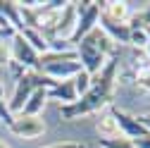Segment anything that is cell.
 Masks as SVG:
<instances>
[{
	"label": "cell",
	"instance_id": "cell-21",
	"mask_svg": "<svg viewBox=\"0 0 150 148\" xmlns=\"http://www.w3.org/2000/svg\"><path fill=\"white\" fill-rule=\"evenodd\" d=\"M0 120H3L7 127L14 122V115L10 112V107H7V100H5V96H0Z\"/></svg>",
	"mask_w": 150,
	"mask_h": 148
},
{
	"label": "cell",
	"instance_id": "cell-17",
	"mask_svg": "<svg viewBox=\"0 0 150 148\" xmlns=\"http://www.w3.org/2000/svg\"><path fill=\"white\" fill-rule=\"evenodd\" d=\"M22 36H24V41L38 53V55H43V53H48V41H45V36L38 31V29H22L19 31Z\"/></svg>",
	"mask_w": 150,
	"mask_h": 148
},
{
	"label": "cell",
	"instance_id": "cell-1",
	"mask_svg": "<svg viewBox=\"0 0 150 148\" xmlns=\"http://www.w3.org/2000/svg\"><path fill=\"white\" fill-rule=\"evenodd\" d=\"M115 81H117V55L110 58L107 65L103 67V72L93 77L91 91L86 96H81L71 105H60V117L71 122V120H79L83 115L100 112V110L110 107L112 105V93H115Z\"/></svg>",
	"mask_w": 150,
	"mask_h": 148
},
{
	"label": "cell",
	"instance_id": "cell-6",
	"mask_svg": "<svg viewBox=\"0 0 150 148\" xmlns=\"http://www.w3.org/2000/svg\"><path fill=\"white\" fill-rule=\"evenodd\" d=\"M33 88H36V72H26V74H22V77L17 79L14 91H12V98L7 100V107H10V112L14 117L22 112V107L26 105L29 96L33 93Z\"/></svg>",
	"mask_w": 150,
	"mask_h": 148
},
{
	"label": "cell",
	"instance_id": "cell-8",
	"mask_svg": "<svg viewBox=\"0 0 150 148\" xmlns=\"http://www.w3.org/2000/svg\"><path fill=\"white\" fill-rule=\"evenodd\" d=\"M10 129H12V134H17L19 139H26V141L38 139V136L45 134L43 120L41 117H26V115H17L14 122L10 124Z\"/></svg>",
	"mask_w": 150,
	"mask_h": 148
},
{
	"label": "cell",
	"instance_id": "cell-26",
	"mask_svg": "<svg viewBox=\"0 0 150 148\" xmlns=\"http://www.w3.org/2000/svg\"><path fill=\"white\" fill-rule=\"evenodd\" d=\"M138 120H141V122H143V124L148 127V132H150V115H141Z\"/></svg>",
	"mask_w": 150,
	"mask_h": 148
},
{
	"label": "cell",
	"instance_id": "cell-28",
	"mask_svg": "<svg viewBox=\"0 0 150 148\" xmlns=\"http://www.w3.org/2000/svg\"><path fill=\"white\" fill-rule=\"evenodd\" d=\"M3 93H5V81L0 79V96H3Z\"/></svg>",
	"mask_w": 150,
	"mask_h": 148
},
{
	"label": "cell",
	"instance_id": "cell-24",
	"mask_svg": "<svg viewBox=\"0 0 150 148\" xmlns=\"http://www.w3.org/2000/svg\"><path fill=\"white\" fill-rule=\"evenodd\" d=\"M43 148H86V146L74 143V141H60V143H50V146H43Z\"/></svg>",
	"mask_w": 150,
	"mask_h": 148
},
{
	"label": "cell",
	"instance_id": "cell-27",
	"mask_svg": "<svg viewBox=\"0 0 150 148\" xmlns=\"http://www.w3.org/2000/svg\"><path fill=\"white\" fill-rule=\"evenodd\" d=\"M145 55H148V60H150V26H148V46H145Z\"/></svg>",
	"mask_w": 150,
	"mask_h": 148
},
{
	"label": "cell",
	"instance_id": "cell-9",
	"mask_svg": "<svg viewBox=\"0 0 150 148\" xmlns=\"http://www.w3.org/2000/svg\"><path fill=\"white\" fill-rule=\"evenodd\" d=\"M76 19H79V14H76L74 3H67V5L62 7V12H60V22H57V29H55L52 38L69 41L71 33H74V29H76ZM52 38H50V41H52Z\"/></svg>",
	"mask_w": 150,
	"mask_h": 148
},
{
	"label": "cell",
	"instance_id": "cell-10",
	"mask_svg": "<svg viewBox=\"0 0 150 148\" xmlns=\"http://www.w3.org/2000/svg\"><path fill=\"white\" fill-rule=\"evenodd\" d=\"M98 26H100V29L110 36V38L115 41V43H129V36H131L129 24H124V22H115V19H110L105 12H100Z\"/></svg>",
	"mask_w": 150,
	"mask_h": 148
},
{
	"label": "cell",
	"instance_id": "cell-18",
	"mask_svg": "<svg viewBox=\"0 0 150 148\" xmlns=\"http://www.w3.org/2000/svg\"><path fill=\"white\" fill-rule=\"evenodd\" d=\"M74 81V88H76V96L81 98V96H86L88 93V91H91V84H93V77H91V74H86L83 69L76 74V77H74L71 79Z\"/></svg>",
	"mask_w": 150,
	"mask_h": 148
},
{
	"label": "cell",
	"instance_id": "cell-23",
	"mask_svg": "<svg viewBox=\"0 0 150 148\" xmlns=\"http://www.w3.org/2000/svg\"><path fill=\"white\" fill-rule=\"evenodd\" d=\"M136 86L143 91H150V69H141L136 74Z\"/></svg>",
	"mask_w": 150,
	"mask_h": 148
},
{
	"label": "cell",
	"instance_id": "cell-5",
	"mask_svg": "<svg viewBox=\"0 0 150 148\" xmlns=\"http://www.w3.org/2000/svg\"><path fill=\"white\" fill-rule=\"evenodd\" d=\"M107 110H110V115L115 117V122H117V127H119V134H124V139L136 141V139H141V136L150 134V132H148V127H145L136 115L124 112V110H119L117 105H110Z\"/></svg>",
	"mask_w": 150,
	"mask_h": 148
},
{
	"label": "cell",
	"instance_id": "cell-29",
	"mask_svg": "<svg viewBox=\"0 0 150 148\" xmlns=\"http://www.w3.org/2000/svg\"><path fill=\"white\" fill-rule=\"evenodd\" d=\"M0 148H7V146H5V143H3V141H0Z\"/></svg>",
	"mask_w": 150,
	"mask_h": 148
},
{
	"label": "cell",
	"instance_id": "cell-11",
	"mask_svg": "<svg viewBox=\"0 0 150 148\" xmlns=\"http://www.w3.org/2000/svg\"><path fill=\"white\" fill-rule=\"evenodd\" d=\"M83 41H88V43L96 48V50H100L105 58H115V55H117V43L112 41V38H110V36H107L100 26H96V29H93V31L86 36Z\"/></svg>",
	"mask_w": 150,
	"mask_h": 148
},
{
	"label": "cell",
	"instance_id": "cell-15",
	"mask_svg": "<svg viewBox=\"0 0 150 148\" xmlns=\"http://www.w3.org/2000/svg\"><path fill=\"white\" fill-rule=\"evenodd\" d=\"M103 12L110 17V19H115V22H129V17H131V7L129 3H124V0H112V3H105L103 5Z\"/></svg>",
	"mask_w": 150,
	"mask_h": 148
},
{
	"label": "cell",
	"instance_id": "cell-2",
	"mask_svg": "<svg viewBox=\"0 0 150 148\" xmlns=\"http://www.w3.org/2000/svg\"><path fill=\"white\" fill-rule=\"evenodd\" d=\"M81 62H79V55H76V48L74 50H67V53H43L41 55V67L38 72L43 77L52 79V81H67V79H74L76 74L81 72Z\"/></svg>",
	"mask_w": 150,
	"mask_h": 148
},
{
	"label": "cell",
	"instance_id": "cell-19",
	"mask_svg": "<svg viewBox=\"0 0 150 148\" xmlns=\"http://www.w3.org/2000/svg\"><path fill=\"white\" fill-rule=\"evenodd\" d=\"M129 43L134 48H138V50H145V46H148V29H131Z\"/></svg>",
	"mask_w": 150,
	"mask_h": 148
},
{
	"label": "cell",
	"instance_id": "cell-22",
	"mask_svg": "<svg viewBox=\"0 0 150 148\" xmlns=\"http://www.w3.org/2000/svg\"><path fill=\"white\" fill-rule=\"evenodd\" d=\"M12 62V50H10V43L7 41H0V67H5Z\"/></svg>",
	"mask_w": 150,
	"mask_h": 148
},
{
	"label": "cell",
	"instance_id": "cell-14",
	"mask_svg": "<svg viewBox=\"0 0 150 148\" xmlns=\"http://www.w3.org/2000/svg\"><path fill=\"white\" fill-rule=\"evenodd\" d=\"M96 132L100 134V139H117V136H119V127H117L115 117L110 115V110H105L103 115H98V120H96Z\"/></svg>",
	"mask_w": 150,
	"mask_h": 148
},
{
	"label": "cell",
	"instance_id": "cell-3",
	"mask_svg": "<svg viewBox=\"0 0 150 148\" xmlns=\"http://www.w3.org/2000/svg\"><path fill=\"white\" fill-rule=\"evenodd\" d=\"M10 50H12V62H17L19 67H24L26 72H38L41 55L24 41L22 33H14V38L10 41Z\"/></svg>",
	"mask_w": 150,
	"mask_h": 148
},
{
	"label": "cell",
	"instance_id": "cell-4",
	"mask_svg": "<svg viewBox=\"0 0 150 148\" xmlns=\"http://www.w3.org/2000/svg\"><path fill=\"white\" fill-rule=\"evenodd\" d=\"M103 5H105V3H98V0L93 3V0H91V3H88V7L79 14V19H76V29H74L71 38H69V43H71V46H76L79 41H83L86 36H88L93 29L98 26V19H100Z\"/></svg>",
	"mask_w": 150,
	"mask_h": 148
},
{
	"label": "cell",
	"instance_id": "cell-13",
	"mask_svg": "<svg viewBox=\"0 0 150 148\" xmlns=\"http://www.w3.org/2000/svg\"><path fill=\"white\" fill-rule=\"evenodd\" d=\"M48 103V88H33V93L29 96L26 105L22 107L19 115H26V117H38L43 112V107Z\"/></svg>",
	"mask_w": 150,
	"mask_h": 148
},
{
	"label": "cell",
	"instance_id": "cell-12",
	"mask_svg": "<svg viewBox=\"0 0 150 148\" xmlns=\"http://www.w3.org/2000/svg\"><path fill=\"white\" fill-rule=\"evenodd\" d=\"M60 100L62 105H71L76 103L79 96H76V88H74V81L67 79V81H57L52 88H48V100Z\"/></svg>",
	"mask_w": 150,
	"mask_h": 148
},
{
	"label": "cell",
	"instance_id": "cell-25",
	"mask_svg": "<svg viewBox=\"0 0 150 148\" xmlns=\"http://www.w3.org/2000/svg\"><path fill=\"white\" fill-rule=\"evenodd\" d=\"M134 146H136V148H150V134H145V136L136 139V141H134Z\"/></svg>",
	"mask_w": 150,
	"mask_h": 148
},
{
	"label": "cell",
	"instance_id": "cell-16",
	"mask_svg": "<svg viewBox=\"0 0 150 148\" xmlns=\"http://www.w3.org/2000/svg\"><path fill=\"white\" fill-rule=\"evenodd\" d=\"M0 12H3V17L7 19V24L19 33L24 29L22 24V17H19V7H17V3H12V0H0Z\"/></svg>",
	"mask_w": 150,
	"mask_h": 148
},
{
	"label": "cell",
	"instance_id": "cell-7",
	"mask_svg": "<svg viewBox=\"0 0 150 148\" xmlns=\"http://www.w3.org/2000/svg\"><path fill=\"white\" fill-rule=\"evenodd\" d=\"M74 48H76V55H79V62H81L83 72H86V74H91V77L100 74V72H103V67H105V65H107V60H110V58H105L100 50L93 48L88 41H79Z\"/></svg>",
	"mask_w": 150,
	"mask_h": 148
},
{
	"label": "cell",
	"instance_id": "cell-20",
	"mask_svg": "<svg viewBox=\"0 0 150 148\" xmlns=\"http://www.w3.org/2000/svg\"><path fill=\"white\" fill-rule=\"evenodd\" d=\"M100 148H136L131 139L117 136V139H100Z\"/></svg>",
	"mask_w": 150,
	"mask_h": 148
}]
</instances>
